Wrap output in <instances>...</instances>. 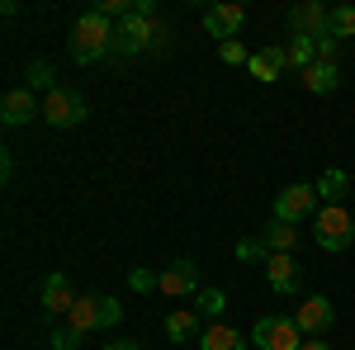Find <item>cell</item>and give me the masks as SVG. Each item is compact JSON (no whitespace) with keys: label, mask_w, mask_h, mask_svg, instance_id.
<instances>
[{"label":"cell","mask_w":355,"mask_h":350,"mask_svg":"<svg viewBox=\"0 0 355 350\" xmlns=\"http://www.w3.org/2000/svg\"><path fill=\"white\" fill-rule=\"evenodd\" d=\"M299 350H331V341H303Z\"/></svg>","instance_id":"31"},{"label":"cell","mask_w":355,"mask_h":350,"mask_svg":"<svg viewBox=\"0 0 355 350\" xmlns=\"http://www.w3.org/2000/svg\"><path fill=\"white\" fill-rule=\"evenodd\" d=\"M199 350H246V341H242V331H237V326L214 322V326H204V336H199Z\"/></svg>","instance_id":"16"},{"label":"cell","mask_w":355,"mask_h":350,"mask_svg":"<svg viewBox=\"0 0 355 350\" xmlns=\"http://www.w3.org/2000/svg\"><path fill=\"white\" fill-rule=\"evenodd\" d=\"M331 38H355V5H336L331 10Z\"/></svg>","instance_id":"22"},{"label":"cell","mask_w":355,"mask_h":350,"mask_svg":"<svg viewBox=\"0 0 355 350\" xmlns=\"http://www.w3.org/2000/svg\"><path fill=\"white\" fill-rule=\"evenodd\" d=\"M246 71H251L256 81L270 85V81H279V76L289 71V57H284V48H261V53L246 62Z\"/></svg>","instance_id":"13"},{"label":"cell","mask_w":355,"mask_h":350,"mask_svg":"<svg viewBox=\"0 0 355 350\" xmlns=\"http://www.w3.org/2000/svg\"><path fill=\"white\" fill-rule=\"evenodd\" d=\"M119 317H123L119 298H100V326H119Z\"/></svg>","instance_id":"28"},{"label":"cell","mask_w":355,"mask_h":350,"mask_svg":"<svg viewBox=\"0 0 355 350\" xmlns=\"http://www.w3.org/2000/svg\"><path fill=\"white\" fill-rule=\"evenodd\" d=\"M237 256H242V261H251V256H270V246L261 242V237H256V242H237Z\"/></svg>","instance_id":"29"},{"label":"cell","mask_w":355,"mask_h":350,"mask_svg":"<svg viewBox=\"0 0 355 350\" xmlns=\"http://www.w3.org/2000/svg\"><path fill=\"white\" fill-rule=\"evenodd\" d=\"M38 85H43V90H57L53 85V62H33V67H28V90H38Z\"/></svg>","instance_id":"24"},{"label":"cell","mask_w":355,"mask_h":350,"mask_svg":"<svg viewBox=\"0 0 355 350\" xmlns=\"http://www.w3.org/2000/svg\"><path fill=\"white\" fill-rule=\"evenodd\" d=\"M289 28L318 43V38H327V33H331V10H327V5H318V0H303V5L289 10Z\"/></svg>","instance_id":"8"},{"label":"cell","mask_w":355,"mask_h":350,"mask_svg":"<svg viewBox=\"0 0 355 350\" xmlns=\"http://www.w3.org/2000/svg\"><path fill=\"white\" fill-rule=\"evenodd\" d=\"M242 24H246V10H242V5H214V10L204 15V28H209L214 38H223V43H232Z\"/></svg>","instance_id":"12"},{"label":"cell","mask_w":355,"mask_h":350,"mask_svg":"<svg viewBox=\"0 0 355 350\" xmlns=\"http://www.w3.org/2000/svg\"><path fill=\"white\" fill-rule=\"evenodd\" d=\"M43 105L33 100V90L28 85H15V90H5V100H0V119H5V128H19L28 119H38Z\"/></svg>","instance_id":"9"},{"label":"cell","mask_w":355,"mask_h":350,"mask_svg":"<svg viewBox=\"0 0 355 350\" xmlns=\"http://www.w3.org/2000/svg\"><path fill=\"white\" fill-rule=\"evenodd\" d=\"M76 346H81V331H71V326L53 331V350H76Z\"/></svg>","instance_id":"27"},{"label":"cell","mask_w":355,"mask_h":350,"mask_svg":"<svg viewBox=\"0 0 355 350\" xmlns=\"http://www.w3.org/2000/svg\"><path fill=\"white\" fill-rule=\"evenodd\" d=\"M162 294L166 298H190L199 294V265L194 261H175L162 270Z\"/></svg>","instance_id":"11"},{"label":"cell","mask_w":355,"mask_h":350,"mask_svg":"<svg viewBox=\"0 0 355 350\" xmlns=\"http://www.w3.org/2000/svg\"><path fill=\"white\" fill-rule=\"evenodd\" d=\"M218 57L227 62V67H246V62H251V57H246V48L237 43V38H232V43H223V48H218Z\"/></svg>","instance_id":"26"},{"label":"cell","mask_w":355,"mask_h":350,"mask_svg":"<svg viewBox=\"0 0 355 350\" xmlns=\"http://www.w3.org/2000/svg\"><path fill=\"white\" fill-rule=\"evenodd\" d=\"M261 242L270 246V251H289V256H294V246H299V227H294V222H279V218H275L270 227H266V237H261Z\"/></svg>","instance_id":"19"},{"label":"cell","mask_w":355,"mask_h":350,"mask_svg":"<svg viewBox=\"0 0 355 350\" xmlns=\"http://www.w3.org/2000/svg\"><path fill=\"white\" fill-rule=\"evenodd\" d=\"M318 194H322L327 204H341V199L351 194V175H346L341 166H327V170L318 175Z\"/></svg>","instance_id":"18"},{"label":"cell","mask_w":355,"mask_h":350,"mask_svg":"<svg viewBox=\"0 0 355 350\" xmlns=\"http://www.w3.org/2000/svg\"><path fill=\"white\" fill-rule=\"evenodd\" d=\"M294 322H299V331L308 336V341H322V336L331 331V322H336V308H331V298L313 294V298H303L299 308H294Z\"/></svg>","instance_id":"5"},{"label":"cell","mask_w":355,"mask_h":350,"mask_svg":"<svg viewBox=\"0 0 355 350\" xmlns=\"http://www.w3.org/2000/svg\"><path fill=\"white\" fill-rule=\"evenodd\" d=\"M303 85H308L313 95H331V90L341 85V76H336V62H313V67L303 71Z\"/></svg>","instance_id":"17"},{"label":"cell","mask_w":355,"mask_h":350,"mask_svg":"<svg viewBox=\"0 0 355 350\" xmlns=\"http://www.w3.org/2000/svg\"><path fill=\"white\" fill-rule=\"evenodd\" d=\"M105 350H142V341H119V346H105Z\"/></svg>","instance_id":"32"},{"label":"cell","mask_w":355,"mask_h":350,"mask_svg":"<svg viewBox=\"0 0 355 350\" xmlns=\"http://www.w3.org/2000/svg\"><path fill=\"white\" fill-rule=\"evenodd\" d=\"M166 336H171V341H194V336H204V331H199V317H194V313L175 308V313L166 317Z\"/></svg>","instance_id":"20"},{"label":"cell","mask_w":355,"mask_h":350,"mask_svg":"<svg viewBox=\"0 0 355 350\" xmlns=\"http://www.w3.org/2000/svg\"><path fill=\"white\" fill-rule=\"evenodd\" d=\"M266 274H270L275 294H299V284H303V270L289 251H270V256H266Z\"/></svg>","instance_id":"10"},{"label":"cell","mask_w":355,"mask_h":350,"mask_svg":"<svg viewBox=\"0 0 355 350\" xmlns=\"http://www.w3.org/2000/svg\"><path fill=\"white\" fill-rule=\"evenodd\" d=\"M128 284H133L137 294H147V289H162V274H152V270H133Z\"/></svg>","instance_id":"25"},{"label":"cell","mask_w":355,"mask_h":350,"mask_svg":"<svg viewBox=\"0 0 355 350\" xmlns=\"http://www.w3.org/2000/svg\"><path fill=\"white\" fill-rule=\"evenodd\" d=\"M43 119L53 123V128H76L85 119V100L76 90H67V85H57L48 90V100H43Z\"/></svg>","instance_id":"6"},{"label":"cell","mask_w":355,"mask_h":350,"mask_svg":"<svg viewBox=\"0 0 355 350\" xmlns=\"http://www.w3.org/2000/svg\"><path fill=\"white\" fill-rule=\"evenodd\" d=\"M303 331L294 317H256V346L261 350H299Z\"/></svg>","instance_id":"7"},{"label":"cell","mask_w":355,"mask_h":350,"mask_svg":"<svg viewBox=\"0 0 355 350\" xmlns=\"http://www.w3.org/2000/svg\"><path fill=\"white\" fill-rule=\"evenodd\" d=\"M157 38H166L162 24H152V15H123V24H119V33H114V53H142V48H152Z\"/></svg>","instance_id":"2"},{"label":"cell","mask_w":355,"mask_h":350,"mask_svg":"<svg viewBox=\"0 0 355 350\" xmlns=\"http://www.w3.org/2000/svg\"><path fill=\"white\" fill-rule=\"evenodd\" d=\"M284 57H289V67H294V71H308V67L318 62V43H313V38H303V33H294V43L284 48Z\"/></svg>","instance_id":"21"},{"label":"cell","mask_w":355,"mask_h":350,"mask_svg":"<svg viewBox=\"0 0 355 350\" xmlns=\"http://www.w3.org/2000/svg\"><path fill=\"white\" fill-rule=\"evenodd\" d=\"M318 185H289V189H279L275 194V218L279 222H303V218H313V213H322L318 209Z\"/></svg>","instance_id":"4"},{"label":"cell","mask_w":355,"mask_h":350,"mask_svg":"<svg viewBox=\"0 0 355 350\" xmlns=\"http://www.w3.org/2000/svg\"><path fill=\"white\" fill-rule=\"evenodd\" d=\"M71 303H76V294H71L67 274H48L43 279V308L57 317V313H71Z\"/></svg>","instance_id":"15"},{"label":"cell","mask_w":355,"mask_h":350,"mask_svg":"<svg viewBox=\"0 0 355 350\" xmlns=\"http://www.w3.org/2000/svg\"><path fill=\"white\" fill-rule=\"evenodd\" d=\"M114 33H119V28H114L100 10H90V15H81V19L71 24L67 48H71V57H76V62H100L105 53H114Z\"/></svg>","instance_id":"1"},{"label":"cell","mask_w":355,"mask_h":350,"mask_svg":"<svg viewBox=\"0 0 355 350\" xmlns=\"http://www.w3.org/2000/svg\"><path fill=\"white\" fill-rule=\"evenodd\" d=\"M223 308H227V294L223 289H199V313L204 317H218Z\"/></svg>","instance_id":"23"},{"label":"cell","mask_w":355,"mask_h":350,"mask_svg":"<svg viewBox=\"0 0 355 350\" xmlns=\"http://www.w3.org/2000/svg\"><path fill=\"white\" fill-rule=\"evenodd\" d=\"M10 175H15V157L5 152V157H0V180H10Z\"/></svg>","instance_id":"30"},{"label":"cell","mask_w":355,"mask_h":350,"mask_svg":"<svg viewBox=\"0 0 355 350\" xmlns=\"http://www.w3.org/2000/svg\"><path fill=\"white\" fill-rule=\"evenodd\" d=\"M67 326H71V331H81V336L105 331V326H100V298H76V303H71V313H67Z\"/></svg>","instance_id":"14"},{"label":"cell","mask_w":355,"mask_h":350,"mask_svg":"<svg viewBox=\"0 0 355 350\" xmlns=\"http://www.w3.org/2000/svg\"><path fill=\"white\" fill-rule=\"evenodd\" d=\"M318 246L322 251H346V246L355 242V218L341 209V204H327L322 213H318Z\"/></svg>","instance_id":"3"}]
</instances>
